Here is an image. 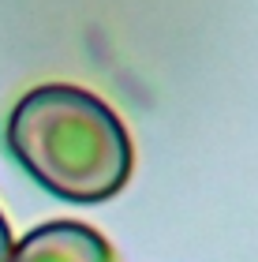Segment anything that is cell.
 Masks as SVG:
<instances>
[{
    "label": "cell",
    "instance_id": "6da1fadb",
    "mask_svg": "<svg viewBox=\"0 0 258 262\" xmlns=\"http://www.w3.org/2000/svg\"><path fill=\"white\" fill-rule=\"evenodd\" d=\"M8 154L64 202H109L135 169V142L109 101L75 82H45L15 101Z\"/></svg>",
    "mask_w": 258,
    "mask_h": 262
},
{
    "label": "cell",
    "instance_id": "7a4b0ae2",
    "mask_svg": "<svg viewBox=\"0 0 258 262\" xmlns=\"http://www.w3.org/2000/svg\"><path fill=\"white\" fill-rule=\"evenodd\" d=\"M8 262H116L112 244L83 221H45L11 247Z\"/></svg>",
    "mask_w": 258,
    "mask_h": 262
},
{
    "label": "cell",
    "instance_id": "3957f363",
    "mask_svg": "<svg viewBox=\"0 0 258 262\" xmlns=\"http://www.w3.org/2000/svg\"><path fill=\"white\" fill-rule=\"evenodd\" d=\"M11 229H8V221H4V213H0V262H8L11 258Z\"/></svg>",
    "mask_w": 258,
    "mask_h": 262
}]
</instances>
